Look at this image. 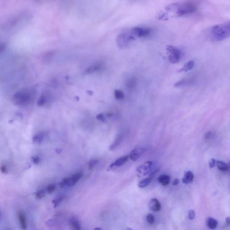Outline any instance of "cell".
I'll return each instance as SVG.
<instances>
[{
  "label": "cell",
  "instance_id": "6da1fadb",
  "mask_svg": "<svg viewBox=\"0 0 230 230\" xmlns=\"http://www.w3.org/2000/svg\"><path fill=\"white\" fill-rule=\"evenodd\" d=\"M197 6L196 3L191 1L173 3L168 5L166 8L167 11H175L176 16H178L193 13L197 11Z\"/></svg>",
  "mask_w": 230,
  "mask_h": 230
},
{
  "label": "cell",
  "instance_id": "7a4b0ae2",
  "mask_svg": "<svg viewBox=\"0 0 230 230\" xmlns=\"http://www.w3.org/2000/svg\"><path fill=\"white\" fill-rule=\"evenodd\" d=\"M210 37L214 41L219 42L228 38L230 35V22L214 25L210 30Z\"/></svg>",
  "mask_w": 230,
  "mask_h": 230
},
{
  "label": "cell",
  "instance_id": "3957f363",
  "mask_svg": "<svg viewBox=\"0 0 230 230\" xmlns=\"http://www.w3.org/2000/svg\"><path fill=\"white\" fill-rule=\"evenodd\" d=\"M166 50L168 52V61L173 64L179 63L182 56V53L179 49L173 45H168L166 46Z\"/></svg>",
  "mask_w": 230,
  "mask_h": 230
},
{
  "label": "cell",
  "instance_id": "277c9868",
  "mask_svg": "<svg viewBox=\"0 0 230 230\" xmlns=\"http://www.w3.org/2000/svg\"><path fill=\"white\" fill-rule=\"evenodd\" d=\"M153 168V163L150 161L146 162L143 165L139 166L137 168V172L138 175L140 177L144 176L147 174L153 175L156 171H152Z\"/></svg>",
  "mask_w": 230,
  "mask_h": 230
},
{
  "label": "cell",
  "instance_id": "5b68a950",
  "mask_svg": "<svg viewBox=\"0 0 230 230\" xmlns=\"http://www.w3.org/2000/svg\"><path fill=\"white\" fill-rule=\"evenodd\" d=\"M151 30L148 28L137 27L132 28L130 33L133 37L136 38H146L148 37L151 33Z\"/></svg>",
  "mask_w": 230,
  "mask_h": 230
},
{
  "label": "cell",
  "instance_id": "8992f818",
  "mask_svg": "<svg viewBox=\"0 0 230 230\" xmlns=\"http://www.w3.org/2000/svg\"><path fill=\"white\" fill-rule=\"evenodd\" d=\"M135 39L131 34L122 33L118 36L117 38V42L119 46L121 48H124L132 41Z\"/></svg>",
  "mask_w": 230,
  "mask_h": 230
},
{
  "label": "cell",
  "instance_id": "52a82bcc",
  "mask_svg": "<svg viewBox=\"0 0 230 230\" xmlns=\"http://www.w3.org/2000/svg\"><path fill=\"white\" fill-rule=\"evenodd\" d=\"M83 176L82 173H75L71 177L67 178L66 185L67 187H71L75 185L77 182Z\"/></svg>",
  "mask_w": 230,
  "mask_h": 230
},
{
  "label": "cell",
  "instance_id": "ba28073f",
  "mask_svg": "<svg viewBox=\"0 0 230 230\" xmlns=\"http://www.w3.org/2000/svg\"><path fill=\"white\" fill-rule=\"evenodd\" d=\"M103 66L104 65L102 63H96L87 69L85 71V73L87 74H90L100 71L103 69L104 67Z\"/></svg>",
  "mask_w": 230,
  "mask_h": 230
},
{
  "label": "cell",
  "instance_id": "9c48e42d",
  "mask_svg": "<svg viewBox=\"0 0 230 230\" xmlns=\"http://www.w3.org/2000/svg\"><path fill=\"white\" fill-rule=\"evenodd\" d=\"M145 152V149L144 148H138L133 150L130 155V159L133 161H137L142 155Z\"/></svg>",
  "mask_w": 230,
  "mask_h": 230
},
{
  "label": "cell",
  "instance_id": "30bf717a",
  "mask_svg": "<svg viewBox=\"0 0 230 230\" xmlns=\"http://www.w3.org/2000/svg\"><path fill=\"white\" fill-rule=\"evenodd\" d=\"M128 159H129V157H128V156H124V157L119 158V159H118L114 163L111 164L108 167V171L114 170L115 168H116L117 167H119L120 166H122L128 161Z\"/></svg>",
  "mask_w": 230,
  "mask_h": 230
},
{
  "label": "cell",
  "instance_id": "8fae6325",
  "mask_svg": "<svg viewBox=\"0 0 230 230\" xmlns=\"http://www.w3.org/2000/svg\"><path fill=\"white\" fill-rule=\"evenodd\" d=\"M194 83V80L193 79L186 78V79H182L178 82H176L174 86L176 88L182 87L189 86Z\"/></svg>",
  "mask_w": 230,
  "mask_h": 230
},
{
  "label": "cell",
  "instance_id": "7c38bea8",
  "mask_svg": "<svg viewBox=\"0 0 230 230\" xmlns=\"http://www.w3.org/2000/svg\"><path fill=\"white\" fill-rule=\"evenodd\" d=\"M18 217L22 229L23 230H26L27 228V224L26 216L24 212H23L22 210L18 211Z\"/></svg>",
  "mask_w": 230,
  "mask_h": 230
},
{
  "label": "cell",
  "instance_id": "4fadbf2b",
  "mask_svg": "<svg viewBox=\"0 0 230 230\" xmlns=\"http://www.w3.org/2000/svg\"><path fill=\"white\" fill-rule=\"evenodd\" d=\"M149 207L151 210L154 211H159L161 210V203L156 199H152L149 202Z\"/></svg>",
  "mask_w": 230,
  "mask_h": 230
},
{
  "label": "cell",
  "instance_id": "5bb4252c",
  "mask_svg": "<svg viewBox=\"0 0 230 230\" xmlns=\"http://www.w3.org/2000/svg\"><path fill=\"white\" fill-rule=\"evenodd\" d=\"M194 178V177L192 172L191 171H188L185 172L182 181L184 184H189L193 182Z\"/></svg>",
  "mask_w": 230,
  "mask_h": 230
},
{
  "label": "cell",
  "instance_id": "9a60e30c",
  "mask_svg": "<svg viewBox=\"0 0 230 230\" xmlns=\"http://www.w3.org/2000/svg\"><path fill=\"white\" fill-rule=\"evenodd\" d=\"M158 181L161 185L166 186L170 183L171 178L168 175L163 174L160 175L158 178Z\"/></svg>",
  "mask_w": 230,
  "mask_h": 230
},
{
  "label": "cell",
  "instance_id": "2e32d148",
  "mask_svg": "<svg viewBox=\"0 0 230 230\" xmlns=\"http://www.w3.org/2000/svg\"><path fill=\"white\" fill-rule=\"evenodd\" d=\"M70 224L73 230H81L80 222L76 217H71L70 219Z\"/></svg>",
  "mask_w": 230,
  "mask_h": 230
},
{
  "label": "cell",
  "instance_id": "e0dca14e",
  "mask_svg": "<svg viewBox=\"0 0 230 230\" xmlns=\"http://www.w3.org/2000/svg\"><path fill=\"white\" fill-rule=\"evenodd\" d=\"M206 224L209 228L214 230L217 228L218 225V222L217 220L213 218H209L206 220Z\"/></svg>",
  "mask_w": 230,
  "mask_h": 230
},
{
  "label": "cell",
  "instance_id": "ac0fdd59",
  "mask_svg": "<svg viewBox=\"0 0 230 230\" xmlns=\"http://www.w3.org/2000/svg\"><path fill=\"white\" fill-rule=\"evenodd\" d=\"M195 65V61L193 60H190L188 62H187V63L184 64L183 67H182V69L179 70V71L180 72H187V71H189L191 70V69H192L193 67H194Z\"/></svg>",
  "mask_w": 230,
  "mask_h": 230
},
{
  "label": "cell",
  "instance_id": "d6986e66",
  "mask_svg": "<svg viewBox=\"0 0 230 230\" xmlns=\"http://www.w3.org/2000/svg\"><path fill=\"white\" fill-rule=\"evenodd\" d=\"M125 85L128 89H134L137 85V80L134 77L129 78L126 81Z\"/></svg>",
  "mask_w": 230,
  "mask_h": 230
},
{
  "label": "cell",
  "instance_id": "ffe728a7",
  "mask_svg": "<svg viewBox=\"0 0 230 230\" xmlns=\"http://www.w3.org/2000/svg\"><path fill=\"white\" fill-rule=\"evenodd\" d=\"M216 164L218 168L221 171H226L228 170V166L224 162L220 161H216Z\"/></svg>",
  "mask_w": 230,
  "mask_h": 230
},
{
  "label": "cell",
  "instance_id": "44dd1931",
  "mask_svg": "<svg viewBox=\"0 0 230 230\" xmlns=\"http://www.w3.org/2000/svg\"><path fill=\"white\" fill-rule=\"evenodd\" d=\"M151 181V179L150 178H144L140 181L139 184H138V186H139V188H145L150 183Z\"/></svg>",
  "mask_w": 230,
  "mask_h": 230
},
{
  "label": "cell",
  "instance_id": "7402d4cb",
  "mask_svg": "<svg viewBox=\"0 0 230 230\" xmlns=\"http://www.w3.org/2000/svg\"><path fill=\"white\" fill-rule=\"evenodd\" d=\"M64 197H59L54 200L52 201V203L54 205V208H57L58 206H59V205L64 200Z\"/></svg>",
  "mask_w": 230,
  "mask_h": 230
},
{
  "label": "cell",
  "instance_id": "603a6c76",
  "mask_svg": "<svg viewBox=\"0 0 230 230\" xmlns=\"http://www.w3.org/2000/svg\"><path fill=\"white\" fill-rule=\"evenodd\" d=\"M115 97L117 99H121L124 98L123 93L120 90H117L114 92Z\"/></svg>",
  "mask_w": 230,
  "mask_h": 230
},
{
  "label": "cell",
  "instance_id": "cb8c5ba5",
  "mask_svg": "<svg viewBox=\"0 0 230 230\" xmlns=\"http://www.w3.org/2000/svg\"><path fill=\"white\" fill-rule=\"evenodd\" d=\"M146 221L150 224H153L155 222V218L152 214H149L146 216Z\"/></svg>",
  "mask_w": 230,
  "mask_h": 230
},
{
  "label": "cell",
  "instance_id": "d4e9b609",
  "mask_svg": "<svg viewBox=\"0 0 230 230\" xmlns=\"http://www.w3.org/2000/svg\"><path fill=\"white\" fill-rule=\"evenodd\" d=\"M45 192L44 190H40L38 191V192H36V197L38 199H40L42 198L43 197H45Z\"/></svg>",
  "mask_w": 230,
  "mask_h": 230
},
{
  "label": "cell",
  "instance_id": "484cf974",
  "mask_svg": "<svg viewBox=\"0 0 230 230\" xmlns=\"http://www.w3.org/2000/svg\"><path fill=\"white\" fill-rule=\"evenodd\" d=\"M55 189H56V186L55 184H50L47 186L46 190L50 194L52 193L54 191H55Z\"/></svg>",
  "mask_w": 230,
  "mask_h": 230
},
{
  "label": "cell",
  "instance_id": "4316f807",
  "mask_svg": "<svg viewBox=\"0 0 230 230\" xmlns=\"http://www.w3.org/2000/svg\"><path fill=\"white\" fill-rule=\"evenodd\" d=\"M98 161L97 160H91L89 161V168L90 170H91L93 168L96 166L98 163Z\"/></svg>",
  "mask_w": 230,
  "mask_h": 230
},
{
  "label": "cell",
  "instance_id": "83f0119b",
  "mask_svg": "<svg viewBox=\"0 0 230 230\" xmlns=\"http://www.w3.org/2000/svg\"><path fill=\"white\" fill-rule=\"evenodd\" d=\"M120 137H119V138H118L117 139V140H116V141L115 142V143L114 144H112V145L110 146V149L112 150H113L115 148H116L119 145L120 143Z\"/></svg>",
  "mask_w": 230,
  "mask_h": 230
},
{
  "label": "cell",
  "instance_id": "f1b7e54d",
  "mask_svg": "<svg viewBox=\"0 0 230 230\" xmlns=\"http://www.w3.org/2000/svg\"><path fill=\"white\" fill-rule=\"evenodd\" d=\"M195 217V213L193 210H190L188 212V218L190 220H193Z\"/></svg>",
  "mask_w": 230,
  "mask_h": 230
},
{
  "label": "cell",
  "instance_id": "f546056e",
  "mask_svg": "<svg viewBox=\"0 0 230 230\" xmlns=\"http://www.w3.org/2000/svg\"><path fill=\"white\" fill-rule=\"evenodd\" d=\"M216 164V161L214 159H211L209 162V166L210 168H213L214 167Z\"/></svg>",
  "mask_w": 230,
  "mask_h": 230
},
{
  "label": "cell",
  "instance_id": "4dcf8cb0",
  "mask_svg": "<svg viewBox=\"0 0 230 230\" xmlns=\"http://www.w3.org/2000/svg\"><path fill=\"white\" fill-rule=\"evenodd\" d=\"M96 118L98 120H101V121H103V122L105 121V117H104V116H103V115L102 113H100L97 116H96Z\"/></svg>",
  "mask_w": 230,
  "mask_h": 230
},
{
  "label": "cell",
  "instance_id": "1f68e13d",
  "mask_svg": "<svg viewBox=\"0 0 230 230\" xmlns=\"http://www.w3.org/2000/svg\"><path fill=\"white\" fill-rule=\"evenodd\" d=\"M67 178H64L62 181H61L60 183H59L60 187L61 188H63L66 185Z\"/></svg>",
  "mask_w": 230,
  "mask_h": 230
},
{
  "label": "cell",
  "instance_id": "d6a6232c",
  "mask_svg": "<svg viewBox=\"0 0 230 230\" xmlns=\"http://www.w3.org/2000/svg\"><path fill=\"white\" fill-rule=\"evenodd\" d=\"M212 136V133L210 132H208L205 135V138L206 139H209L211 138Z\"/></svg>",
  "mask_w": 230,
  "mask_h": 230
},
{
  "label": "cell",
  "instance_id": "836d02e7",
  "mask_svg": "<svg viewBox=\"0 0 230 230\" xmlns=\"http://www.w3.org/2000/svg\"><path fill=\"white\" fill-rule=\"evenodd\" d=\"M179 183V180L177 178H175L174 180H173V186H176V185H177Z\"/></svg>",
  "mask_w": 230,
  "mask_h": 230
},
{
  "label": "cell",
  "instance_id": "e575fe53",
  "mask_svg": "<svg viewBox=\"0 0 230 230\" xmlns=\"http://www.w3.org/2000/svg\"><path fill=\"white\" fill-rule=\"evenodd\" d=\"M226 225L227 226H229L230 225V219L229 217H227V218L226 219Z\"/></svg>",
  "mask_w": 230,
  "mask_h": 230
},
{
  "label": "cell",
  "instance_id": "d590c367",
  "mask_svg": "<svg viewBox=\"0 0 230 230\" xmlns=\"http://www.w3.org/2000/svg\"><path fill=\"white\" fill-rule=\"evenodd\" d=\"M55 151L57 153H60L62 151V150L60 149V148H57V149H56Z\"/></svg>",
  "mask_w": 230,
  "mask_h": 230
},
{
  "label": "cell",
  "instance_id": "8d00e7d4",
  "mask_svg": "<svg viewBox=\"0 0 230 230\" xmlns=\"http://www.w3.org/2000/svg\"><path fill=\"white\" fill-rule=\"evenodd\" d=\"M112 116H113V114L112 113H108L107 115V116H108V117H112Z\"/></svg>",
  "mask_w": 230,
  "mask_h": 230
},
{
  "label": "cell",
  "instance_id": "74e56055",
  "mask_svg": "<svg viewBox=\"0 0 230 230\" xmlns=\"http://www.w3.org/2000/svg\"><path fill=\"white\" fill-rule=\"evenodd\" d=\"M94 230H102V229H101V228L100 227H96V228H94Z\"/></svg>",
  "mask_w": 230,
  "mask_h": 230
},
{
  "label": "cell",
  "instance_id": "f35d334b",
  "mask_svg": "<svg viewBox=\"0 0 230 230\" xmlns=\"http://www.w3.org/2000/svg\"><path fill=\"white\" fill-rule=\"evenodd\" d=\"M126 230H133V229H132V228H130V227H128V228H127V229H126Z\"/></svg>",
  "mask_w": 230,
  "mask_h": 230
}]
</instances>
